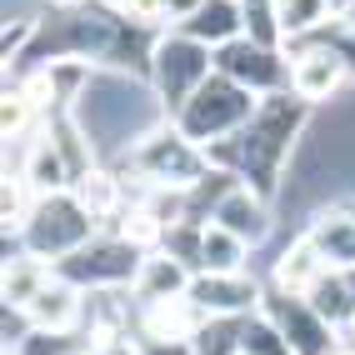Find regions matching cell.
Masks as SVG:
<instances>
[{"label":"cell","mask_w":355,"mask_h":355,"mask_svg":"<svg viewBox=\"0 0 355 355\" xmlns=\"http://www.w3.org/2000/svg\"><path fill=\"white\" fill-rule=\"evenodd\" d=\"M275 15H280V35L286 40H305L336 20V6L330 0H275Z\"/></svg>","instance_id":"44dd1931"},{"label":"cell","mask_w":355,"mask_h":355,"mask_svg":"<svg viewBox=\"0 0 355 355\" xmlns=\"http://www.w3.org/2000/svg\"><path fill=\"white\" fill-rule=\"evenodd\" d=\"M31 115H35V105L26 101V90L10 85V90H6V105H0V130H6V140H10V135H26V130H31Z\"/></svg>","instance_id":"4316f807"},{"label":"cell","mask_w":355,"mask_h":355,"mask_svg":"<svg viewBox=\"0 0 355 355\" xmlns=\"http://www.w3.org/2000/svg\"><path fill=\"white\" fill-rule=\"evenodd\" d=\"M305 235L320 250V260L330 270H355V205H315L305 216Z\"/></svg>","instance_id":"4fadbf2b"},{"label":"cell","mask_w":355,"mask_h":355,"mask_svg":"<svg viewBox=\"0 0 355 355\" xmlns=\"http://www.w3.org/2000/svg\"><path fill=\"white\" fill-rule=\"evenodd\" d=\"M70 115H76L85 146L96 155H105V160H130V150L140 140L171 121L165 101L150 96L146 80H135L125 70H115V65H90V76L80 85L76 105H70Z\"/></svg>","instance_id":"7a4b0ae2"},{"label":"cell","mask_w":355,"mask_h":355,"mask_svg":"<svg viewBox=\"0 0 355 355\" xmlns=\"http://www.w3.org/2000/svg\"><path fill=\"white\" fill-rule=\"evenodd\" d=\"M205 6V0H165V10H171V26H180V20H191L196 10Z\"/></svg>","instance_id":"83f0119b"},{"label":"cell","mask_w":355,"mask_h":355,"mask_svg":"<svg viewBox=\"0 0 355 355\" xmlns=\"http://www.w3.org/2000/svg\"><path fill=\"white\" fill-rule=\"evenodd\" d=\"M130 171L146 180V185H165V191H196V185L210 175V155L205 146H196L175 121L150 130L140 146L130 150Z\"/></svg>","instance_id":"3957f363"},{"label":"cell","mask_w":355,"mask_h":355,"mask_svg":"<svg viewBox=\"0 0 355 355\" xmlns=\"http://www.w3.org/2000/svg\"><path fill=\"white\" fill-rule=\"evenodd\" d=\"M101 6H105V10H115V15H125V10H130V0H101Z\"/></svg>","instance_id":"f546056e"},{"label":"cell","mask_w":355,"mask_h":355,"mask_svg":"<svg viewBox=\"0 0 355 355\" xmlns=\"http://www.w3.org/2000/svg\"><path fill=\"white\" fill-rule=\"evenodd\" d=\"M191 275H196V270H191V266H180L175 255L150 250L130 291H135V300H165V295H185V291H191Z\"/></svg>","instance_id":"d6986e66"},{"label":"cell","mask_w":355,"mask_h":355,"mask_svg":"<svg viewBox=\"0 0 355 355\" xmlns=\"http://www.w3.org/2000/svg\"><path fill=\"white\" fill-rule=\"evenodd\" d=\"M70 196H76L96 220H121L125 210V180L105 171V165H90V171H80L76 180H70Z\"/></svg>","instance_id":"e0dca14e"},{"label":"cell","mask_w":355,"mask_h":355,"mask_svg":"<svg viewBox=\"0 0 355 355\" xmlns=\"http://www.w3.org/2000/svg\"><path fill=\"white\" fill-rule=\"evenodd\" d=\"M286 55H291V90L311 105L336 101L345 80H350V65L340 60V51L320 35H305V40H286Z\"/></svg>","instance_id":"9c48e42d"},{"label":"cell","mask_w":355,"mask_h":355,"mask_svg":"<svg viewBox=\"0 0 355 355\" xmlns=\"http://www.w3.org/2000/svg\"><path fill=\"white\" fill-rule=\"evenodd\" d=\"M210 76H216V51L205 40L185 35V31L150 40V80H155V96L165 101V110H171V121Z\"/></svg>","instance_id":"5b68a950"},{"label":"cell","mask_w":355,"mask_h":355,"mask_svg":"<svg viewBox=\"0 0 355 355\" xmlns=\"http://www.w3.org/2000/svg\"><path fill=\"white\" fill-rule=\"evenodd\" d=\"M241 355H245V350H241Z\"/></svg>","instance_id":"836d02e7"},{"label":"cell","mask_w":355,"mask_h":355,"mask_svg":"<svg viewBox=\"0 0 355 355\" xmlns=\"http://www.w3.org/2000/svg\"><path fill=\"white\" fill-rule=\"evenodd\" d=\"M325 270H330V266L320 260V250L311 245V235L300 230L295 241L275 255V266H270V286H275V291H291V295H311V286H315Z\"/></svg>","instance_id":"2e32d148"},{"label":"cell","mask_w":355,"mask_h":355,"mask_svg":"<svg viewBox=\"0 0 355 355\" xmlns=\"http://www.w3.org/2000/svg\"><path fill=\"white\" fill-rule=\"evenodd\" d=\"M350 205H355V200H350Z\"/></svg>","instance_id":"e575fe53"},{"label":"cell","mask_w":355,"mask_h":355,"mask_svg":"<svg viewBox=\"0 0 355 355\" xmlns=\"http://www.w3.org/2000/svg\"><path fill=\"white\" fill-rule=\"evenodd\" d=\"M241 325H245V315H205L191 350L196 355H241Z\"/></svg>","instance_id":"603a6c76"},{"label":"cell","mask_w":355,"mask_h":355,"mask_svg":"<svg viewBox=\"0 0 355 355\" xmlns=\"http://www.w3.org/2000/svg\"><path fill=\"white\" fill-rule=\"evenodd\" d=\"M96 216L70 196V191H55V196H40L35 200V210H31V220H26V230H20V241H26V250L31 255H40V260H65L70 250H80L90 235H96Z\"/></svg>","instance_id":"8992f818"},{"label":"cell","mask_w":355,"mask_h":355,"mask_svg":"<svg viewBox=\"0 0 355 355\" xmlns=\"http://www.w3.org/2000/svg\"><path fill=\"white\" fill-rule=\"evenodd\" d=\"M26 315L40 330H85V291L65 275H51L26 305Z\"/></svg>","instance_id":"9a60e30c"},{"label":"cell","mask_w":355,"mask_h":355,"mask_svg":"<svg viewBox=\"0 0 355 355\" xmlns=\"http://www.w3.org/2000/svg\"><path fill=\"white\" fill-rule=\"evenodd\" d=\"M140 266H146V250L130 245L125 235H90L80 250L55 260V275L76 280L80 291H105V286H135Z\"/></svg>","instance_id":"52a82bcc"},{"label":"cell","mask_w":355,"mask_h":355,"mask_svg":"<svg viewBox=\"0 0 355 355\" xmlns=\"http://www.w3.org/2000/svg\"><path fill=\"white\" fill-rule=\"evenodd\" d=\"M191 295L205 315H255L260 311V286H255V275L245 270H235V275H216V270H200L191 275Z\"/></svg>","instance_id":"7c38bea8"},{"label":"cell","mask_w":355,"mask_h":355,"mask_svg":"<svg viewBox=\"0 0 355 355\" xmlns=\"http://www.w3.org/2000/svg\"><path fill=\"white\" fill-rule=\"evenodd\" d=\"M260 311L286 330V340H291L295 355H336V350H340L336 325L320 320L315 305L305 300V295H291V291H275V286H270V295L260 300Z\"/></svg>","instance_id":"30bf717a"},{"label":"cell","mask_w":355,"mask_h":355,"mask_svg":"<svg viewBox=\"0 0 355 355\" xmlns=\"http://www.w3.org/2000/svg\"><path fill=\"white\" fill-rule=\"evenodd\" d=\"M175 31H185V35L205 40L210 51H220L225 40L245 35V10H241V0H205V6H200L191 20H180Z\"/></svg>","instance_id":"ac0fdd59"},{"label":"cell","mask_w":355,"mask_h":355,"mask_svg":"<svg viewBox=\"0 0 355 355\" xmlns=\"http://www.w3.org/2000/svg\"><path fill=\"white\" fill-rule=\"evenodd\" d=\"M336 355H355V345H340V350H336Z\"/></svg>","instance_id":"1f68e13d"},{"label":"cell","mask_w":355,"mask_h":355,"mask_svg":"<svg viewBox=\"0 0 355 355\" xmlns=\"http://www.w3.org/2000/svg\"><path fill=\"white\" fill-rule=\"evenodd\" d=\"M340 336H345V345H355V311H350V320L340 325Z\"/></svg>","instance_id":"f1b7e54d"},{"label":"cell","mask_w":355,"mask_h":355,"mask_svg":"<svg viewBox=\"0 0 355 355\" xmlns=\"http://www.w3.org/2000/svg\"><path fill=\"white\" fill-rule=\"evenodd\" d=\"M51 6H80V0H51Z\"/></svg>","instance_id":"4dcf8cb0"},{"label":"cell","mask_w":355,"mask_h":355,"mask_svg":"<svg viewBox=\"0 0 355 355\" xmlns=\"http://www.w3.org/2000/svg\"><path fill=\"white\" fill-rule=\"evenodd\" d=\"M205 325V311L191 295H165V300H140L135 305V330L146 345H171V340H196Z\"/></svg>","instance_id":"8fae6325"},{"label":"cell","mask_w":355,"mask_h":355,"mask_svg":"<svg viewBox=\"0 0 355 355\" xmlns=\"http://www.w3.org/2000/svg\"><path fill=\"white\" fill-rule=\"evenodd\" d=\"M245 241L241 235H230L225 225L210 220L205 225V241H200V270H216V275H235V270H245ZM196 270V275H200Z\"/></svg>","instance_id":"ffe728a7"},{"label":"cell","mask_w":355,"mask_h":355,"mask_svg":"<svg viewBox=\"0 0 355 355\" xmlns=\"http://www.w3.org/2000/svg\"><path fill=\"white\" fill-rule=\"evenodd\" d=\"M330 6H336V10H345V6H350V0H330Z\"/></svg>","instance_id":"d6a6232c"},{"label":"cell","mask_w":355,"mask_h":355,"mask_svg":"<svg viewBox=\"0 0 355 355\" xmlns=\"http://www.w3.org/2000/svg\"><path fill=\"white\" fill-rule=\"evenodd\" d=\"M315 305V315L320 320H330V325H345L350 320V311H355V291H350V280H345V270H325L315 286H311V295H305Z\"/></svg>","instance_id":"7402d4cb"},{"label":"cell","mask_w":355,"mask_h":355,"mask_svg":"<svg viewBox=\"0 0 355 355\" xmlns=\"http://www.w3.org/2000/svg\"><path fill=\"white\" fill-rule=\"evenodd\" d=\"M305 125H311V101H300L295 90H275V96H260L255 115L225 140L205 146L216 171L241 175L250 191H260L266 200L280 196V180H286V165L300 146Z\"/></svg>","instance_id":"6da1fadb"},{"label":"cell","mask_w":355,"mask_h":355,"mask_svg":"<svg viewBox=\"0 0 355 355\" xmlns=\"http://www.w3.org/2000/svg\"><path fill=\"white\" fill-rule=\"evenodd\" d=\"M210 220H216V225H225L230 235H241L245 245L270 241V230H275V220H270V200L260 196V191H250L245 180H235L230 191L220 196V205L210 210Z\"/></svg>","instance_id":"5bb4252c"},{"label":"cell","mask_w":355,"mask_h":355,"mask_svg":"<svg viewBox=\"0 0 355 355\" xmlns=\"http://www.w3.org/2000/svg\"><path fill=\"white\" fill-rule=\"evenodd\" d=\"M241 350H245V355H295L291 340H286V330H280L266 311L245 315V325H241Z\"/></svg>","instance_id":"d4e9b609"},{"label":"cell","mask_w":355,"mask_h":355,"mask_svg":"<svg viewBox=\"0 0 355 355\" xmlns=\"http://www.w3.org/2000/svg\"><path fill=\"white\" fill-rule=\"evenodd\" d=\"M255 105H260V96L255 90H245L241 80H230V76H210L191 101H185L180 110H175V125L196 140V146H216V140H225V135H235L250 115H255Z\"/></svg>","instance_id":"277c9868"},{"label":"cell","mask_w":355,"mask_h":355,"mask_svg":"<svg viewBox=\"0 0 355 355\" xmlns=\"http://www.w3.org/2000/svg\"><path fill=\"white\" fill-rule=\"evenodd\" d=\"M115 235H125V241H130V245H140L146 255L165 245V225L150 216L146 205H125V210H121V220H115Z\"/></svg>","instance_id":"484cf974"},{"label":"cell","mask_w":355,"mask_h":355,"mask_svg":"<svg viewBox=\"0 0 355 355\" xmlns=\"http://www.w3.org/2000/svg\"><path fill=\"white\" fill-rule=\"evenodd\" d=\"M6 355H90V345H85L80 330H40V325H31V336L15 340Z\"/></svg>","instance_id":"cb8c5ba5"},{"label":"cell","mask_w":355,"mask_h":355,"mask_svg":"<svg viewBox=\"0 0 355 355\" xmlns=\"http://www.w3.org/2000/svg\"><path fill=\"white\" fill-rule=\"evenodd\" d=\"M216 70L230 80H241L255 96H275V90H291V55L286 45H266L255 35H235L216 51Z\"/></svg>","instance_id":"ba28073f"}]
</instances>
